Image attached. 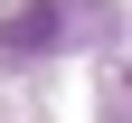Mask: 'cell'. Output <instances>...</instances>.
<instances>
[{"label": "cell", "instance_id": "cell-1", "mask_svg": "<svg viewBox=\"0 0 132 123\" xmlns=\"http://www.w3.org/2000/svg\"><path fill=\"white\" fill-rule=\"evenodd\" d=\"M57 38V10L47 0H10V19H0V57H38Z\"/></svg>", "mask_w": 132, "mask_h": 123}]
</instances>
